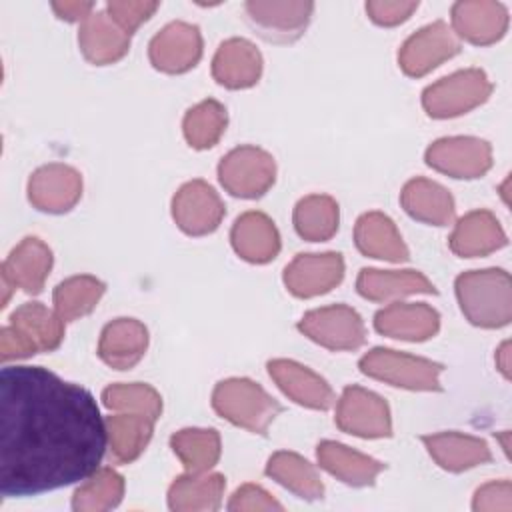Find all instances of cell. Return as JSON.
Masks as SVG:
<instances>
[{"instance_id":"60d3db41","label":"cell","mask_w":512,"mask_h":512,"mask_svg":"<svg viewBox=\"0 0 512 512\" xmlns=\"http://www.w3.org/2000/svg\"><path fill=\"white\" fill-rule=\"evenodd\" d=\"M418 8L414 0H372L366 2V12L372 22L380 26H396L412 16Z\"/></svg>"},{"instance_id":"7a4b0ae2","label":"cell","mask_w":512,"mask_h":512,"mask_svg":"<svg viewBox=\"0 0 512 512\" xmlns=\"http://www.w3.org/2000/svg\"><path fill=\"white\" fill-rule=\"evenodd\" d=\"M464 316L480 328H502L512 318V280L502 268L470 270L456 278Z\"/></svg>"},{"instance_id":"d4e9b609","label":"cell","mask_w":512,"mask_h":512,"mask_svg":"<svg viewBox=\"0 0 512 512\" xmlns=\"http://www.w3.org/2000/svg\"><path fill=\"white\" fill-rule=\"evenodd\" d=\"M422 442L434 462L448 472H462L490 462L492 454L484 440L460 432H440L422 436Z\"/></svg>"},{"instance_id":"4fadbf2b","label":"cell","mask_w":512,"mask_h":512,"mask_svg":"<svg viewBox=\"0 0 512 512\" xmlns=\"http://www.w3.org/2000/svg\"><path fill=\"white\" fill-rule=\"evenodd\" d=\"M148 56L156 70L166 74L186 72L202 56V34L194 24L170 22L150 40Z\"/></svg>"},{"instance_id":"f546056e","label":"cell","mask_w":512,"mask_h":512,"mask_svg":"<svg viewBox=\"0 0 512 512\" xmlns=\"http://www.w3.org/2000/svg\"><path fill=\"white\" fill-rule=\"evenodd\" d=\"M226 480L222 474H184L168 490V506L176 512L216 510L222 502Z\"/></svg>"},{"instance_id":"44dd1931","label":"cell","mask_w":512,"mask_h":512,"mask_svg":"<svg viewBox=\"0 0 512 512\" xmlns=\"http://www.w3.org/2000/svg\"><path fill=\"white\" fill-rule=\"evenodd\" d=\"M230 240L236 254L252 264H266L280 252V234L274 222L256 210L236 218Z\"/></svg>"},{"instance_id":"9c48e42d","label":"cell","mask_w":512,"mask_h":512,"mask_svg":"<svg viewBox=\"0 0 512 512\" xmlns=\"http://www.w3.org/2000/svg\"><path fill=\"white\" fill-rule=\"evenodd\" d=\"M426 164L452 178H480L492 166V148L474 136L440 138L426 150Z\"/></svg>"},{"instance_id":"f35d334b","label":"cell","mask_w":512,"mask_h":512,"mask_svg":"<svg viewBox=\"0 0 512 512\" xmlns=\"http://www.w3.org/2000/svg\"><path fill=\"white\" fill-rule=\"evenodd\" d=\"M102 402L110 410L118 412H134L144 414L152 420H158L162 414V398L160 394L142 382L132 384H112L104 388Z\"/></svg>"},{"instance_id":"5bb4252c","label":"cell","mask_w":512,"mask_h":512,"mask_svg":"<svg viewBox=\"0 0 512 512\" xmlns=\"http://www.w3.org/2000/svg\"><path fill=\"white\" fill-rule=\"evenodd\" d=\"M82 196V176L66 164H46L28 180V200L48 214L68 212Z\"/></svg>"},{"instance_id":"f6af8a7d","label":"cell","mask_w":512,"mask_h":512,"mask_svg":"<svg viewBox=\"0 0 512 512\" xmlns=\"http://www.w3.org/2000/svg\"><path fill=\"white\" fill-rule=\"evenodd\" d=\"M94 4L92 2H74V0H64V2H52V10L56 12L58 18L68 20V22H84L92 14Z\"/></svg>"},{"instance_id":"836d02e7","label":"cell","mask_w":512,"mask_h":512,"mask_svg":"<svg viewBox=\"0 0 512 512\" xmlns=\"http://www.w3.org/2000/svg\"><path fill=\"white\" fill-rule=\"evenodd\" d=\"M338 202L326 194H310L302 198L294 208V228L310 242H322L338 230Z\"/></svg>"},{"instance_id":"8d00e7d4","label":"cell","mask_w":512,"mask_h":512,"mask_svg":"<svg viewBox=\"0 0 512 512\" xmlns=\"http://www.w3.org/2000/svg\"><path fill=\"white\" fill-rule=\"evenodd\" d=\"M10 324L30 334L44 352L56 350L64 338V320L56 310L52 312L40 302H26L18 306L10 316Z\"/></svg>"},{"instance_id":"e575fe53","label":"cell","mask_w":512,"mask_h":512,"mask_svg":"<svg viewBox=\"0 0 512 512\" xmlns=\"http://www.w3.org/2000/svg\"><path fill=\"white\" fill-rule=\"evenodd\" d=\"M104 290H106L104 282L98 280L96 276H90V274L70 276L54 288V294H52L54 310L64 322L78 320L96 308Z\"/></svg>"},{"instance_id":"4dcf8cb0","label":"cell","mask_w":512,"mask_h":512,"mask_svg":"<svg viewBox=\"0 0 512 512\" xmlns=\"http://www.w3.org/2000/svg\"><path fill=\"white\" fill-rule=\"evenodd\" d=\"M154 420L144 414L122 412L106 418V434L110 456L118 464L136 460L152 438Z\"/></svg>"},{"instance_id":"b9f144b4","label":"cell","mask_w":512,"mask_h":512,"mask_svg":"<svg viewBox=\"0 0 512 512\" xmlns=\"http://www.w3.org/2000/svg\"><path fill=\"white\" fill-rule=\"evenodd\" d=\"M472 508L478 512H510L512 510V484L508 480L490 482L476 490Z\"/></svg>"},{"instance_id":"83f0119b","label":"cell","mask_w":512,"mask_h":512,"mask_svg":"<svg viewBox=\"0 0 512 512\" xmlns=\"http://www.w3.org/2000/svg\"><path fill=\"white\" fill-rule=\"evenodd\" d=\"M354 242L364 256L388 262L408 260V248L396 224L382 212H366L358 218L354 228Z\"/></svg>"},{"instance_id":"1f68e13d","label":"cell","mask_w":512,"mask_h":512,"mask_svg":"<svg viewBox=\"0 0 512 512\" xmlns=\"http://www.w3.org/2000/svg\"><path fill=\"white\" fill-rule=\"evenodd\" d=\"M266 474L304 500H316L324 494V484L316 468L294 452H276L266 464Z\"/></svg>"},{"instance_id":"277c9868","label":"cell","mask_w":512,"mask_h":512,"mask_svg":"<svg viewBox=\"0 0 512 512\" xmlns=\"http://www.w3.org/2000/svg\"><path fill=\"white\" fill-rule=\"evenodd\" d=\"M360 372L408 390H440L442 364L392 348H372L360 358Z\"/></svg>"},{"instance_id":"f1b7e54d","label":"cell","mask_w":512,"mask_h":512,"mask_svg":"<svg viewBox=\"0 0 512 512\" xmlns=\"http://www.w3.org/2000/svg\"><path fill=\"white\" fill-rule=\"evenodd\" d=\"M316 456L320 468L350 486H368L384 470L382 462L334 440L320 442Z\"/></svg>"},{"instance_id":"ffe728a7","label":"cell","mask_w":512,"mask_h":512,"mask_svg":"<svg viewBox=\"0 0 512 512\" xmlns=\"http://www.w3.org/2000/svg\"><path fill=\"white\" fill-rule=\"evenodd\" d=\"M148 348V330L134 318H116L104 326L98 356L114 370H128L140 362Z\"/></svg>"},{"instance_id":"bcb514c9","label":"cell","mask_w":512,"mask_h":512,"mask_svg":"<svg viewBox=\"0 0 512 512\" xmlns=\"http://www.w3.org/2000/svg\"><path fill=\"white\" fill-rule=\"evenodd\" d=\"M496 366L504 374V378H510V342H502V346L498 348Z\"/></svg>"},{"instance_id":"8fae6325","label":"cell","mask_w":512,"mask_h":512,"mask_svg":"<svg viewBox=\"0 0 512 512\" xmlns=\"http://www.w3.org/2000/svg\"><path fill=\"white\" fill-rule=\"evenodd\" d=\"M224 202L204 180L186 182L172 198V218L190 236L214 232L224 218Z\"/></svg>"},{"instance_id":"7bdbcfd3","label":"cell","mask_w":512,"mask_h":512,"mask_svg":"<svg viewBox=\"0 0 512 512\" xmlns=\"http://www.w3.org/2000/svg\"><path fill=\"white\" fill-rule=\"evenodd\" d=\"M228 510H234V512L282 510V504L278 500H274L264 488H260L256 484H244L232 494V498L228 502Z\"/></svg>"},{"instance_id":"603a6c76","label":"cell","mask_w":512,"mask_h":512,"mask_svg":"<svg viewBox=\"0 0 512 512\" xmlns=\"http://www.w3.org/2000/svg\"><path fill=\"white\" fill-rule=\"evenodd\" d=\"M506 244V234L498 218L488 210H474L462 216L452 234L450 250L462 258L486 256Z\"/></svg>"},{"instance_id":"484cf974","label":"cell","mask_w":512,"mask_h":512,"mask_svg":"<svg viewBox=\"0 0 512 512\" xmlns=\"http://www.w3.org/2000/svg\"><path fill=\"white\" fill-rule=\"evenodd\" d=\"M400 204L414 220L432 226H446L454 220L452 194L428 178L408 180L400 192Z\"/></svg>"},{"instance_id":"6da1fadb","label":"cell","mask_w":512,"mask_h":512,"mask_svg":"<svg viewBox=\"0 0 512 512\" xmlns=\"http://www.w3.org/2000/svg\"><path fill=\"white\" fill-rule=\"evenodd\" d=\"M106 446V420L88 390L40 366L2 368V496H32L86 480Z\"/></svg>"},{"instance_id":"ac0fdd59","label":"cell","mask_w":512,"mask_h":512,"mask_svg":"<svg viewBox=\"0 0 512 512\" xmlns=\"http://www.w3.org/2000/svg\"><path fill=\"white\" fill-rule=\"evenodd\" d=\"M374 328L390 338L422 342L438 332L440 314L422 302H394L376 312Z\"/></svg>"},{"instance_id":"9a60e30c","label":"cell","mask_w":512,"mask_h":512,"mask_svg":"<svg viewBox=\"0 0 512 512\" xmlns=\"http://www.w3.org/2000/svg\"><path fill=\"white\" fill-rule=\"evenodd\" d=\"M344 278V260L338 252L298 254L284 270V284L298 298L330 292Z\"/></svg>"},{"instance_id":"d590c367","label":"cell","mask_w":512,"mask_h":512,"mask_svg":"<svg viewBox=\"0 0 512 512\" xmlns=\"http://www.w3.org/2000/svg\"><path fill=\"white\" fill-rule=\"evenodd\" d=\"M124 496V478L112 468H98L84 484H80L72 498L76 512H104L120 504Z\"/></svg>"},{"instance_id":"74e56055","label":"cell","mask_w":512,"mask_h":512,"mask_svg":"<svg viewBox=\"0 0 512 512\" xmlns=\"http://www.w3.org/2000/svg\"><path fill=\"white\" fill-rule=\"evenodd\" d=\"M228 124L226 108L218 100H204L192 106L182 122L186 142L196 150L212 148L224 134Z\"/></svg>"},{"instance_id":"cb8c5ba5","label":"cell","mask_w":512,"mask_h":512,"mask_svg":"<svg viewBox=\"0 0 512 512\" xmlns=\"http://www.w3.org/2000/svg\"><path fill=\"white\" fill-rule=\"evenodd\" d=\"M356 290L372 302H386L410 294H434V284L418 270L364 268L356 278Z\"/></svg>"},{"instance_id":"7c38bea8","label":"cell","mask_w":512,"mask_h":512,"mask_svg":"<svg viewBox=\"0 0 512 512\" xmlns=\"http://www.w3.org/2000/svg\"><path fill=\"white\" fill-rule=\"evenodd\" d=\"M314 4L300 2H246L244 14L250 26L268 42H294L306 30Z\"/></svg>"},{"instance_id":"5b68a950","label":"cell","mask_w":512,"mask_h":512,"mask_svg":"<svg viewBox=\"0 0 512 512\" xmlns=\"http://www.w3.org/2000/svg\"><path fill=\"white\" fill-rule=\"evenodd\" d=\"M492 84L484 70L466 68L430 84L422 92V106L432 118H452L486 102Z\"/></svg>"},{"instance_id":"ba28073f","label":"cell","mask_w":512,"mask_h":512,"mask_svg":"<svg viewBox=\"0 0 512 512\" xmlns=\"http://www.w3.org/2000/svg\"><path fill=\"white\" fill-rule=\"evenodd\" d=\"M336 426L360 438H382L392 434L388 404L376 392L362 386H346L336 406Z\"/></svg>"},{"instance_id":"ee69618b","label":"cell","mask_w":512,"mask_h":512,"mask_svg":"<svg viewBox=\"0 0 512 512\" xmlns=\"http://www.w3.org/2000/svg\"><path fill=\"white\" fill-rule=\"evenodd\" d=\"M38 350H40L38 344L22 328H18L14 324H8L0 330V358H2V362L28 358V356L36 354Z\"/></svg>"},{"instance_id":"3957f363","label":"cell","mask_w":512,"mask_h":512,"mask_svg":"<svg viewBox=\"0 0 512 512\" xmlns=\"http://www.w3.org/2000/svg\"><path fill=\"white\" fill-rule=\"evenodd\" d=\"M212 406L222 418L254 434H264L272 420L282 412L278 400L248 378H228L218 382L212 392Z\"/></svg>"},{"instance_id":"7dc6e473","label":"cell","mask_w":512,"mask_h":512,"mask_svg":"<svg viewBox=\"0 0 512 512\" xmlns=\"http://www.w3.org/2000/svg\"><path fill=\"white\" fill-rule=\"evenodd\" d=\"M0 280H2V308L8 304V300H10V294H12V290L16 288V284L10 280V276L6 274V272H2L0 270Z\"/></svg>"},{"instance_id":"ab89813d","label":"cell","mask_w":512,"mask_h":512,"mask_svg":"<svg viewBox=\"0 0 512 512\" xmlns=\"http://www.w3.org/2000/svg\"><path fill=\"white\" fill-rule=\"evenodd\" d=\"M158 6L160 4L154 0H114L106 4V12L126 34H132L158 10Z\"/></svg>"},{"instance_id":"7402d4cb","label":"cell","mask_w":512,"mask_h":512,"mask_svg":"<svg viewBox=\"0 0 512 512\" xmlns=\"http://www.w3.org/2000/svg\"><path fill=\"white\" fill-rule=\"evenodd\" d=\"M78 44L88 62L104 66L120 60L128 52L130 34H126L108 12H94L80 24Z\"/></svg>"},{"instance_id":"4316f807","label":"cell","mask_w":512,"mask_h":512,"mask_svg":"<svg viewBox=\"0 0 512 512\" xmlns=\"http://www.w3.org/2000/svg\"><path fill=\"white\" fill-rule=\"evenodd\" d=\"M52 268V250L36 236H26L2 264V272L10 276L16 288L38 294Z\"/></svg>"},{"instance_id":"52a82bcc","label":"cell","mask_w":512,"mask_h":512,"mask_svg":"<svg viewBox=\"0 0 512 512\" xmlns=\"http://www.w3.org/2000/svg\"><path fill=\"white\" fill-rule=\"evenodd\" d=\"M298 330L328 350H356L366 340L360 314L344 304L310 310L298 322Z\"/></svg>"},{"instance_id":"d6986e66","label":"cell","mask_w":512,"mask_h":512,"mask_svg":"<svg viewBox=\"0 0 512 512\" xmlns=\"http://www.w3.org/2000/svg\"><path fill=\"white\" fill-rule=\"evenodd\" d=\"M262 74V56L246 38L224 40L212 60V76L218 84L240 90L250 88Z\"/></svg>"},{"instance_id":"e0dca14e","label":"cell","mask_w":512,"mask_h":512,"mask_svg":"<svg viewBox=\"0 0 512 512\" xmlns=\"http://www.w3.org/2000/svg\"><path fill=\"white\" fill-rule=\"evenodd\" d=\"M268 374L278 384V388L300 406L312 410H328L334 404V392L328 382L314 370L294 360H270Z\"/></svg>"},{"instance_id":"30bf717a","label":"cell","mask_w":512,"mask_h":512,"mask_svg":"<svg viewBox=\"0 0 512 512\" xmlns=\"http://www.w3.org/2000/svg\"><path fill=\"white\" fill-rule=\"evenodd\" d=\"M458 50L460 40L454 30L444 20H436L414 32L402 44L398 52V64L404 74L418 78L458 54Z\"/></svg>"},{"instance_id":"8992f818","label":"cell","mask_w":512,"mask_h":512,"mask_svg":"<svg viewBox=\"0 0 512 512\" xmlns=\"http://www.w3.org/2000/svg\"><path fill=\"white\" fill-rule=\"evenodd\" d=\"M218 178L232 196L258 198L274 184L276 164L258 146H238L220 160Z\"/></svg>"},{"instance_id":"2e32d148","label":"cell","mask_w":512,"mask_h":512,"mask_svg":"<svg viewBox=\"0 0 512 512\" xmlns=\"http://www.w3.org/2000/svg\"><path fill=\"white\" fill-rule=\"evenodd\" d=\"M452 30L456 36L478 44H494L508 28L504 4L494 0H462L452 6Z\"/></svg>"},{"instance_id":"d6a6232c","label":"cell","mask_w":512,"mask_h":512,"mask_svg":"<svg viewBox=\"0 0 512 512\" xmlns=\"http://www.w3.org/2000/svg\"><path fill=\"white\" fill-rule=\"evenodd\" d=\"M170 446L188 474L208 472L220 458V434L212 428H184L172 434Z\"/></svg>"}]
</instances>
